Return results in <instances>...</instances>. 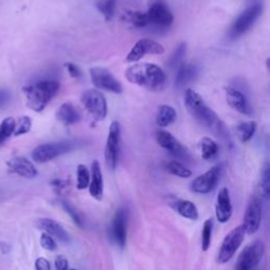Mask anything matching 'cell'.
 Returning a JSON list of instances; mask_svg holds the SVG:
<instances>
[{
	"instance_id": "obj_1",
	"label": "cell",
	"mask_w": 270,
	"mask_h": 270,
	"mask_svg": "<svg viewBox=\"0 0 270 270\" xmlns=\"http://www.w3.org/2000/svg\"><path fill=\"white\" fill-rule=\"evenodd\" d=\"M184 103L189 111L196 121L203 125L205 128L210 130L213 134L218 137L227 138L228 132L225 125L216 115L211 108H209L203 97L191 89L186 90Z\"/></svg>"
},
{
	"instance_id": "obj_2",
	"label": "cell",
	"mask_w": 270,
	"mask_h": 270,
	"mask_svg": "<svg viewBox=\"0 0 270 270\" xmlns=\"http://www.w3.org/2000/svg\"><path fill=\"white\" fill-rule=\"evenodd\" d=\"M128 81L153 92L162 91L167 83V76L158 66L150 63H139L129 67L126 71Z\"/></svg>"
},
{
	"instance_id": "obj_3",
	"label": "cell",
	"mask_w": 270,
	"mask_h": 270,
	"mask_svg": "<svg viewBox=\"0 0 270 270\" xmlns=\"http://www.w3.org/2000/svg\"><path fill=\"white\" fill-rule=\"evenodd\" d=\"M59 85L56 81H42L24 88L27 105L35 112H43L48 104L58 93Z\"/></svg>"
},
{
	"instance_id": "obj_4",
	"label": "cell",
	"mask_w": 270,
	"mask_h": 270,
	"mask_svg": "<svg viewBox=\"0 0 270 270\" xmlns=\"http://www.w3.org/2000/svg\"><path fill=\"white\" fill-rule=\"evenodd\" d=\"M263 13V3L261 0H252L244 11L239 14L232 23L228 31V36L231 39H236L244 35L251 28L258 17Z\"/></svg>"
},
{
	"instance_id": "obj_5",
	"label": "cell",
	"mask_w": 270,
	"mask_h": 270,
	"mask_svg": "<svg viewBox=\"0 0 270 270\" xmlns=\"http://www.w3.org/2000/svg\"><path fill=\"white\" fill-rule=\"evenodd\" d=\"M147 14L148 27L166 31L170 29L174 22L173 14L166 0H150Z\"/></svg>"
},
{
	"instance_id": "obj_6",
	"label": "cell",
	"mask_w": 270,
	"mask_h": 270,
	"mask_svg": "<svg viewBox=\"0 0 270 270\" xmlns=\"http://www.w3.org/2000/svg\"><path fill=\"white\" fill-rule=\"evenodd\" d=\"M78 146L75 141H61L48 143L36 147L32 152V158L36 163L44 164L63 154L71 152Z\"/></svg>"
},
{
	"instance_id": "obj_7",
	"label": "cell",
	"mask_w": 270,
	"mask_h": 270,
	"mask_svg": "<svg viewBox=\"0 0 270 270\" xmlns=\"http://www.w3.org/2000/svg\"><path fill=\"white\" fill-rule=\"evenodd\" d=\"M82 103L95 123L102 122L108 113L107 101L104 94L95 89H90L82 95Z\"/></svg>"
},
{
	"instance_id": "obj_8",
	"label": "cell",
	"mask_w": 270,
	"mask_h": 270,
	"mask_svg": "<svg viewBox=\"0 0 270 270\" xmlns=\"http://www.w3.org/2000/svg\"><path fill=\"white\" fill-rule=\"evenodd\" d=\"M245 229L241 225L232 229L231 231L225 236L217 254V263L226 264L233 257L239 246L242 245L245 238Z\"/></svg>"
},
{
	"instance_id": "obj_9",
	"label": "cell",
	"mask_w": 270,
	"mask_h": 270,
	"mask_svg": "<svg viewBox=\"0 0 270 270\" xmlns=\"http://www.w3.org/2000/svg\"><path fill=\"white\" fill-rule=\"evenodd\" d=\"M265 253V246L261 241L249 244L239 254L234 266V270H253Z\"/></svg>"
},
{
	"instance_id": "obj_10",
	"label": "cell",
	"mask_w": 270,
	"mask_h": 270,
	"mask_svg": "<svg viewBox=\"0 0 270 270\" xmlns=\"http://www.w3.org/2000/svg\"><path fill=\"white\" fill-rule=\"evenodd\" d=\"M119 144H121V125L114 121L109 128L107 144L105 149V159L108 168L114 170L118 163Z\"/></svg>"
},
{
	"instance_id": "obj_11",
	"label": "cell",
	"mask_w": 270,
	"mask_h": 270,
	"mask_svg": "<svg viewBox=\"0 0 270 270\" xmlns=\"http://www.w3.org/2000/svg\"><path fill=\"white\" fill-rule=\"evenodd\" d=\"M90 75H91L92 83L96 88L115 94L123 92V85L121 82L117 81L109 70L101 67H95L90 70Z\"/></svg>"
},
{
	"instance_id": "obj_12",
	"label": "cell",
	"mask_w": 270,
	"mask_h": 270,
	"mask_svg": "<svg viewBox=\"0 0 270 270\" xmlns=\"http://www.w3.org/2000/svg\"><path fill=\"white\" fill-rule=\"evenodd\" d=\"M262 201L261 198L256 195H253L247 205L246 211L244 214V223L243 227L245 232L252 235L256 233L262 221Z\"/></svg>"
},
{
	"instance_id": "obj_13",
	"label": "cell",
	"mask_w": 270,
	"mask_h": 270,
	"mask_svg": "<svg viewBox=\"0 0 270 270\" xmlns=\"http://www.w3.org/2000/svg\"><path fill=\"white\" fill-rule=\"evenodd\" d=\"M221 177V167L214 166L204 174L194 178L191 183V190L198 194H207L216 188Z\"/></svg>"
},
{
	"instance_id": "obj_14",
	"label": "cell",
	"mask_w": 270,
	"mask_h": 270,
	"mask_svg": "<svg viewBox=\"0 0 270 270\" xmlns=\"http://www.w3.org/2000/svg\"><path fill=\"white\" fill-rule=\"evenodd\" d=\"M165 52L164 47L158 44L152 39H141V41H138L134 47L131 49V51L129 52V54L127 55L126 61L128 63H136L138 61H141V59L146 56L147 54H163Z\"/></svg>"
},
{
	"instance_id": "obj_15",
	"label": "cell",
	"mask_w": 270,
	"mask_h": 270,
	"mask_svg": "<svg viewBox=\"0 0 270 270\" xmlns=\"http://www.w3.org/2000/svg\"><path fill=\"white\" fill-rule=\"evenodd\" d=\"M155 138L157 144L164 148L166 151H168L170 154L179 158V159H186L189 158L188 150L179 143L177 139L167 131H157L155 134Z\"/></svg>"
},
{
	"instance_id": "obj_16",
	"label": "cell",
	"mask_w": 270,
	"mask_h": 270,
	"mask_svg": "<svg viewBox=\"0 0 270 270\" xmlns=\"http://www.w3.org/2000/svg\"><path fill=\"white\" fill-rule=\"evenodd\" d=\"M127 222L128 214L125 208H119L112 218L111 236L115 244L124 248L127 242Z\"/></svg>"
},
{
	"instance_id": "obj_17",
	"label": "cell",
	"mask_w": 270,
	"mask_h": 270,
	"mask_svg": "<svg viewBox=\"0 0 270 270\" xmlns=\"http://www.w3.org/2000/svg\"><path fill=\"white\" fill-rule=\"evenodd\" d=\"M226 99L228 105L235 111L244 115L252 114V108L250 106L247 97L238 89L233 87L226 88Z\"/></svg>"
},
{
	"instance_id": "obj_18",
	"label": "cell",
	"mask_w": 270,
	"mask_h": 270,
	"mask_svg": "<svg viewBox=\"0 0 270 270\" xmlns=\"http://www.w3.org/2000/svg\"><path fill=\"white\" fill-rule=\"evenodd\" d=\"M215 215L216 219L222 224L227 223L232 215V204L230 199L229 190L227 188H223L219 190L216 197L215 205Z\"/></svg>"
},
{
	"instance_id": "obj_19",
	"label": "cell",
	"mask_w": 270,
	"mask_h": 270,
	"mask_svg": "<svg viewBox=\"0 0 270 270\" xmlns=\"http://www.w3.org/2000/svg\"><path fill=\"white\" fill-rule=\"evenodd\" d=\"M7 166L10 172L16 173L17 175L26 178H34L38 174L35 166L30 162L28 158L23 156H16L11 158L7 162Z\"/></svg>"
},
{
	"instance_id": "obj_20",
	"label": "cell",
	"mask_w": 270,
	"mask_h": 270,
	"mask_svg": "<svg viewBox=\"0 0 270 270\" xmlns=\"http://www.w3.org/2000/svg\"><path fill=\"white\" fill-rule=\"evenodd\" d=\"M90 194L96 201H102L104 196V178L101 165L98 161H94L91 165V174H90L89 184Z\"/></svg>"
},
{
	"instance_id": "obj_21",
	"label": "cell",
	"mask_w": 270,
	"mask_h": 270,
	"mask_svg": "<svg viewBox=\"0 0 270 270\" xmlns=\"http://www.w3.org/2000/svg\"><path fill=\"white\" fill-rule=\"evenodd\" d=\"M37 226L39 229L44 230L46 233L51 235L53 238L55 237L58 241H61L63 243H68L70 241V235L66 231V229L52 218L38 219Z\"/></svg>"
},
{
	"instance_id": "obj_22",
	"label": "cell",
	"mask_w": 270,
	"mask_h": 270,
	"mask_svg": "<svg viewBox=\"0 0 270 270\" xmlns=\"http://www.w3.org/2000/svg\"><path fill=\"white\" fill-rule=\"evenodd\" d=\"M56 118L66 126H71L82 119L81 113L71 103L63 104L56 112Z\"/></svg>"
},
{
	"instance_id": "obj_23",
	"label": "cell",
	"mask_w": 270,
	"mask_h": 270,
	"mask_svg": "<svg viewBox=\"0 0 270 270\" xmlns=\"http://www.w3.org/2000/svg\"><path fill=\"white\" fill-rule=\"evenodd\" d=\"M197 68L191 64H183L178 67L177 73L175 76L174 86L176 89H182L187 86L189 83L196 78L197 76Z\"/></svg>"
},
{
	"instance_id": "obj_24",
	"label": "cell",
	"mask_w": 270,
	"mask_h": 270,
	"mask_svg": "<svg viewBox=\"0 0 270 270\" xmlns=\"http://www.w3.org/2000/svg\"><path fill=\"white\" fill-rule=\"evenodd\" d=\"M170 204L174 208L175 211L183 217L191 219V221H196L198 218L197 207L191 201H188V199H175L174 202Z\"/></svg>"
},
{
	"instance_id": "obj_25",
	"label": "cell",
	"mask_w": 270,
	"mask_h": 270,
	"mask_svg": "<svg viewBox=\"0 0 270 270\" xmlns=\"http://www.w3.org/2000/svg\"><path fill=\"white\" fill-rule=\"evenodd\" d=\"M176 119L175 110L168 105H163L158 108L156 114V123L159 127H168Z\"/></svg>"
},
{
	"instance_id": "obj_26",
	"label": "cell",
	"mask_w": 270,
	"mask_h": 270,
	"mask_svg": "<svg viewBox=\"0 0 270 270\" xmlns=\"http://www.w3.org/2000/svg\"><path fill=\"white\" fill-rule=\"evenodd\" d=\"M124 21L137 29L148 28V18L145 12L141 11H127L124 15Z\"/></svg>"
},
{
	"instance_id": "obj_27",
	"label": "cell",
	"mask_w": 270,
	"mask_h": 270,
	"mask_svg": "<svg viewBox=\"0 0 270 270\" xmlns=\"http://www.w3.org/2000/svg\"><path fill=\"white\" fill-rule=\"evenodd\" d=\"M199 148H201L202 157L206 161L213 159L218 153L217 144L210 137H203L199 142Z\"/></svg>"
},
{
	"instance_id": "obj_28",
	"label": "cell",
	"mask_w": 270,
	"mask_h": 270,
	"mask_svg": "<svg viewBox=\"0 0 270 270\" xmlns=\"http://www.w3.org/2000/svg\"><path fill=\"white\" fill-rule=\"evenodd\" d=\"M164 167H165V170L167 172L171 173L172 175H175L177 177L188 178L192 175L191 170L188 169L182 163H179L177 161H171V162L165 163Z\"/></svg>"
},
{
	"instance_id": "obj_29",
	"label": "cell",
	"mask_w": 270,
	"mask_h": 270,
	"mask_svg": "<svg viewBox=\"0 0 270 270\" xmlns=\"http://www.w3.org/2000/svg\"><path fill=\"white\" fill-rule=\"evenodd\" d=\"M16 122L13 117H7L0 123V146H3L8 139L14 135Z\"/></svg>"
},
{
	"instance_id": "obj_30",
	"label": "cell",
	"mask_w": 270,
	"mask_h": 270,
	"mask_svg": "<svg viewBox=\"0 0 270 270\" xmlns=\"http://www.w3.org/2000/svg\"><path fill=\"white\" fill-rule=\"evenodd\" d=\"M256 129V124L254 122H246L239 124L236 127V135L242 143H246L251 139Z\"/></svg>"
},
{
	"instance_id": "obj_31",
	"label": "cell",
	"mask_w": 270,
	"mask_h": 270,
	"mask_svg": "<svg viewBox=\"0 0 270 270\" xmlns=\"http://www.w3.org/2000/svg\"><path fill=\"white\" fill-rule=\"evenodd\" d=\"M99 13H102L107 22L111 21L116 9V0H99L96 4Z\"/></svg>"
},
{
	"instance_id": "obj_32",
	"label": "cell",
	"mask_w": 270,
	"mask_h": 270,
	"mask_svg": "<svg viewBox=\"0 0 270 270\" xmlns=\"http://www.w3.org/2000/svg\"><path fill=\"white\" fill-rule=\"evenodd\" d=\"M186 51H187V46L185 43H182L181 45H178L177 48L175 49V51L168 59L167 67L169 69H176L177 67L181 66L183 59L186 55Z\"/></svg>"
},
{
	"instance_id": "obj_33",
	"label": "cell",
	"mask_w": 270,
	"mask_h": 270,
	"mask_svg": "<svg viewBox=\"0 0 270 270\" xmlns=\"http://www.w3.org/2000/svg\"><path fill=\"white\" fill-rule=\"evenodd\" d=\"M212 228H213V219L208 218L205 221L202 230V250L207 251L211 245L212 237Z\"/></svg>"
},
{
	"instance_id": "obj_34",
	"label": "cell",
	"mask_w": 270,
	"mask_h": 270,
	"mask_svg": "<svg viewBox=\"0 0 270 270\" xmlns=\"http://www.w3.org/2000/svg\"><path fill=\"white\" fill-rule=\"evenodd\" d=\"M90 184V172L88 168L81 164L77 167V189L78 190H84L89 187Z\"/></svg>"
},
{
	"instance_id": "obj_35",
	"label": "cell",
	"mask_w": 270,
	"mask_h": 270,
	"mask_svg": "<svg viewBox=\"0 0 270 270\" xmlns=\"http://www.w3.org/2000/svg\"><path fill=\"white\" fill-rule=\"evenodd\" d=\"M259 187H261V191L263 193L262 195L265 198H268L270 194V168L268 164H265L262 169Z\"/></svg>"
},
{
	"instance_id": "obj_36",
	"label": "cell",
	"mask_w": 270,
	"mask_h": 270,
	"mask_svg": "<svg viewBox=\"0 0 270 270\" xmlns=\"http://www.w3.org/2000/svg\"><path fill=\"white\" fill-rule=\"evenodd\" d=\"M61 204H62V207L64 208L65 211H66L70 216H71V218L73 219V222H74L78 227L83 228V227H84V219L82 218L81 214H79V213L77 212V210H76L71 204H70L69 202L64 201V199H62Z\"/></svg>"
},
{
	"instance_id": "obj_37",
	"label": "cell",
	"mask_w": 270,
	"mask_h": 270,
	"mask_svg": "<svg viewBox=\"0 0 270 270\" xmlns=\"http://www.w3.org/2000/svg\"><path fill=\"white\" fill-rule=\"evenodd\" d=\"M32 128V119L29 116H23L19 118V122L16 123L14 136H19L28 133Z\"/></svg>"
},
{
	"instance_id": "obj_38",
	"label": "cell",
	"mask_w": 270,
	"mask_h": 270,
	"mask_svg": "<svg viewBox=\"0 0 270 270\" xmlns=\"http://www.w3.org/2000/svg\"><path fill=\"white\" fill-rule=\"evenodd\" d=\"M51 186L55 190V192L61 194V195H66L69 193L70 189H71V182L68 181V179H61V178H55L53 181H51Z\"/></svg>"
},
{
	"instance_id": "obj_39",
	"label": "cell",
	"mask_w": 270,
	"mask_h": 270,
	"mask_svg": "<svg viewBox=\"0 0 270 270\" xmlns=\"http://www.w3.org/2000/svg\"><path fill=\"white\" fill-rule=\"evenodd\" d=\"M41 245L44 249L49 250V251H54L57 248L55 239L46 232H44L41 236Z\"/></svg>"
},
{
	"instance_id": "obj_40",
	"label": "cell",
	"mask_w": 270,
	"mask_h": 270,
	"mask_svg": "<svg viewBox=\"0 0 270 270\" xmlns=\"http://www.w3.org/2000/svg\"><path fill=\"white\" fill-rule=\"evenodd\" d=\"M12 101V94L9 90L0 89V108H4L5 106L9 105Z\"/></svg>"
},
{
	"instance_id": "obj_41",
	"label": "cell",
	"mask_w": 270,
	"mask_h": 270,
	"mask_svg": "<svg viewBox=\"0 0 270 270\" xmlns=\"http://www.w3.org/2000/svg\"><path fill=\"white\" fill-rule=\"evenodd\" d=\"M66 68L68 70V72L70 74V76L73 77V78H79L82 76V71L79 70V68L77 66H75L74 64H71V63H68L66 64Z\"/></svg>"
},
{
	"instance_id": "obj_42",
	"label": "cell",
	"mask_w": 270,
	"mask_h": 270,
	"mask_svg": "<svg viewBox=\"0 0 270 270\" xmlns=\"http://www.w3.org/2000/svg\"><path fill=\"white\" fill-rule=\"evenodd\" d=\"M36 270H51V264L45 257H38L35 262Z\"/></svg>"
},
{
	"instance_id": "obj_43",
	"label": "cell",
	"mask_w": 270,
	"mask_h": 270,
	"mask_svg": "<svg viewBox=\"0 0 270 270\" xmlns=\"http://www.w3.org/2000/svg\"><path fill=\"white\" fill-rule=\"evenodd\" d=\"M56 270H69V262L64 255H59L55 259Z\"/></svg>"
},
{
	"instance_id": "obj_44",
	"label": "cell",
	"mask_w": 270,
	"mask_h": 270,
	"mask_svg": "<svg viewBox=\"0 0 270 270\" xmlns=\"http://www.w3.org/2000/svg\"><path fill=\"white\" fill-rule=\"evenodd\" d=\"M2 251L3 253H8L10 251V247L7 244H2Z\"/></svg>"
},
{
	"instance_id": "obj_45",
	"label": "cell",
	"mask_w": 270,
	"mask_h": 270,
	"mask_svg": "<svg viewBox=\"0 0 270 270\" xmlns=\"http://www.w3.org/2000/svg\"><path fill=\"white\" fill-rule=\"evenodd\" d=\"M69 270H76V269H69Z\"/></svg>"
}]
</instances>
